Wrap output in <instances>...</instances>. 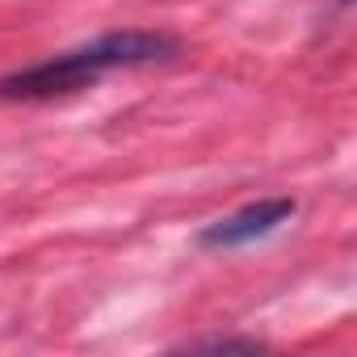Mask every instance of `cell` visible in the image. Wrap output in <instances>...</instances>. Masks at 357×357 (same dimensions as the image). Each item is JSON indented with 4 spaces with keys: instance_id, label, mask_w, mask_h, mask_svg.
Masks as SVG:
<instances>
[{
    "instance_id": "obj_1",
    "label": "cell",
    "mask_w": 357,
    "mask_h": 357,
    "mask_svg": "<svg viewBox=\"0 0 357 357\" xmlns=\"http://www.w3.org/2000/svg\"><path fill=\"white\" fill-rule=\"evenodd\" d=\"M181 51L172 34L160 30H114L101 34L89 47L63 51L47 63H34L26 72L0 76V97L5 101H43V97H63L76 89H89L97 76L118 72V68H143V63H164Z\"/></svg>"
},
{
    "instance_id": "obj_2",
    "label": "cell",
    "mask_w": 357,
    "mask_h": 357,
    "mask_svg": "<svg viewBox=\"0 0 357 357\" xmlns=\"http://www.w3.org/2000/svg\"><path fill=\"white\" fill-rule=\"evenodd\" d=\"M290 215H294V198H261V202H248L236 215L211 223L198 236V244L202 248H240V244L265 240L269 231H278L282 223H290Z\"/></svg>"
},
{
    "instance_id": "obj_3",
    "label": "cell",
    "mask_w": 357,
    "mask_h": 357,
    "mask_svg": "<svg viewBox=\"0 0 357 357\" xmlns=\"http://www.w3.org/2000/svg\"><path fill=\"white\" fill-rule=\"evenodd\" d=\"M202 349H257V340H211Z\"/></svg>"
}]
</instances>
